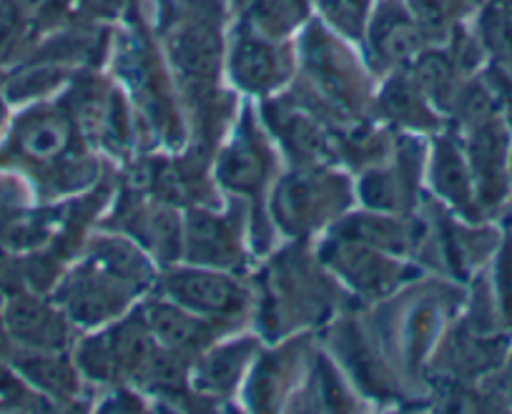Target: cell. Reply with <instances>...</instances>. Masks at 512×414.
Returning a JSON list of instances; mask_svg holds the SVG:
<instances>
[{
  "instance_id": "12",
  "label": "cell",
  "mask_w": 512,
  "mask_h": 414,
  "mask_svg": "<svg viewBox=\"0 0 512 414\" xmlns=\"http://www.w3.org/2000/svg\"><path fill=\"white\" fill-rule=\"evenodd\" d=\"M141 224L146 226V236H149L154 251L161 254H174L176 244H179V224H176V216H171L169 211H151Z\"/></svg>"
},
{
  "instance_id": "14",
  "label": "cell",
  "mask_w": 512,
  "mask_h": 414,
  "mask_svg": "<svg viewBox=\"0 0 512 414\" xmlns=\"http://www.w3.org/2000/svg\"><path fill=\"white\" fill-rule=\"evenodd\" d=\"M417 81L425 91H445L447 83H450V66H447L445 58L440 56H427L422 58L420 71H417Z\"/></svg>"
},
{
  "instance_id": "9",
  "label": "cell",
  "mask_w": 512,
  "mask_h": 414,
  "mask_svg": "<svg viewBox=\"0 0 512 414\" xmlns=\"http://www.w3.org/2000/svg\"><path fill=\"white\" fill-rule=\"evenodd\" d=\"M221 179L234 191H254L262 186L264 174H267V161L259 146L251 141H236L224 156H221Z\"/></svg>"
},
{
  "instance_id": "10",
  "label": "cell",
  "mask_w": 512,
  "mask_h": 414,
  "mask_svg": "<svg viewBox=\"0 0 512 414\" xmlns=\"http://www.w3.org/2000/svg\"><path fill=\"white\" fill-rule=\"evenodd\" d=\"M420 41V28L405 13H384L377 21L374 43H377L379 53L392 58V61L415 56L417 48H420Z\"/></svg>"
},
{
  "instance_id": "7",
  "label": "cell",
  "mask_w": 512,
  "mask_h": 414,
  "mask_svg": "<svg viewBox=\"0 0 512 414\" xmlns=\"http://www.w3.org/2000/svg\"><path fill=\"white\" fill-rule=\"evenodd\" d=\"M307 16V0H246L244 18L251 33L277 38L292 33Z\"/></svg>"
},
{
  "instance_id": "15",
  "label": "cell",
  "mask_w": 512,
  "mask_h": 414,
  "mask_svg": "<svg viewBox=\"0 0 512 414\" xmlns=\"http://www.w3.org/2000/svg\"><path fill=\"white\" fill-rule=\"evenodd\" d=\"M6 294L0 292V352L3 349H8V344H11V337H8L6 332V322H3V312H6Z\"/></svg>"
},
{
  "instance_id": "6",
  "label": "cell",
  "mask_w": 512,
  "mask_h": 414,
  "mask_svg": "<svg viewBox=\"0 0 512 414\" xmlns=\"http://www.w3.org/2000/svg\"><path fill=\"white\" fill-rule=\"evenodd\" d=\"M71 141V126L56 111H33L16 126V146L31 161H56Z\"/></svg>"
},
{
  "instance_id": "1",
  "label": "cell",
  "mask_w": 512,
  "mask_h": 414,
  "mask_svg": "<svg viewBox=\"0 0 512 414\" xmlns=\"http://www.w3.org/2000/svg\"><path fill=\"white\" fill-rule=\"evenodd\" d=\"M166 297L199 317H226L244 307V292L216 269H179L166 276Z\"/></svg>"
},
{
  "instance_id": "8",
  "label": "cell",
  "mask_w": 512,
  "mask_h": 414,
  "mask_svg": "<svg viewBox=\"0 0 512 414\" xmlns=\"http://www.w3.org/2000/svg\"><path fill=\"white\" fill-rule=\"evenodd\" d=\"M91 264L131 289H139L141 284L151 279V266L146 256L139 251V246L121 239L101 241L93 249Z\"/></svg>"
},
{
  "instance_id": "2",
  "label": "cell",
  "mask_w": 512,
  "mask_h": 414,
  "mask_svg": "<svg viewBox=\"0 0 512 414\" xmlns=\"http://www.w3.org/2000/svg\"><path fill=\"white\" fill-rule=\"evenodd\" d=\"M3 322L11 342L21 344L26 352H61L68 339L63 309L58 312L33 294L8 297Z\"/></svg>"
},
{
  "instance_id": "3",
  "label": "cell",
  "mask_w": 512,
  "mask_h": 414,
  "mask_svg": "<svg viewBox=\"0 0 512 414\" xmlns=\"http://www.w3.org/2000/svg\"><path fill=\"white\" fill-rule=\"evenodd\" d=\"M128 299H131V287L116 282L113 276L91 264L68 279L61 294V307L73 322L101 324L121 312Z\"/></svg>"
},
{
  "instance_id": "11",
  "label": "cell",
  "mask_w": 512,
  "mask_h": 414,
  "mask_svg": "<svg viewBox=\"0 0 512 414\" xmlns=\"http://www.w3.org/2000/svg\"><path fill=\"white\" fill-rule=\"evenodd\" d=\"M176 53H179L181 63L194 73H209L216 61V46L214 38L204 31V28H191L184 36L176 41Z\"/></svg>"
},
{
  "instance_id": "5",
  "label": "cell",
  "mask_w": 512,
  "mask_h": 414,
  "mask_svg": "<svg viewBox=\"0 0 512 414\" xmlns=\"http://www.w3.org/2000/svg\"><path fill=\"white\" fill-rule=\"evenodd\" d=\"M144 327L149 329L159 347L174 354L196 349L206 337V324L201 322L199 314L189 312L176 302H159L146 307Z\"/></svg>"
},
{
  "instance_id": "4",
  "label": "cell",
  "mask_w": 512,
  "mask_h": 414,
  "mask_svg": "<svg viewBox=\"0 0 512 414\" xmlns=\"http://www.w3.org/2000/svg\"><path fill=\"white\" fill-rule=\"evenodd\" d=\"M231 73H234V81L246 91H267L282 81L284 61L274 48L272 38L246 33L234 46Z\"/></svg>"
},
{
  "instance_id": "13",
  "label": "cell",
  "mask_w": 512,
  "mask_h": 414,
  "mask_svg": "<svg viewBox=\"0 0 512 414\" xmlns=\"http://www.w3.org/2000/svg\"><path fill=\"white\" fill-rule=\"evenodd\" d=\"M437 166H440L442 191L450 194L455 201H465L470 196V181H467V171L462 161L452 151H442Z\"/></svg>"
}]
</instances>
